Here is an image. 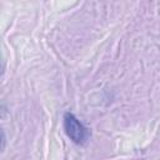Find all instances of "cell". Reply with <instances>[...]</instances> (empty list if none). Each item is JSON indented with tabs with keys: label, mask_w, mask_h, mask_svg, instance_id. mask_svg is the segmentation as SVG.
I'll return each mask as SVG.
<instances>
[{
	"label": "cell",
	"mask_w": 160,
	"mask_h": 160,
	"mask_svg": "<svg viewBox=\"0 0 160 160\" xmlns=\"http://www.w3.org/2000/svg\"><path fill=\"white\" fill-rule=\"evenodd\" d=\"M0 69H1V68H0Z\"/></svg>",
	"instance_id": "3957f363"
},
{
	"label": "cell",
	"mask_w": 160,
	"mask_h": 160,
	"mask_svg": "<svg viewBox=\"0 0 160 160\" xmlns=\"http://www.w3.org/2000/svg\"><path fill=\"white\" fill-rule=\"evenodd\" d=\"M64 130L68 138L78 145L86 144L90 136L88 128L71 112H66L64 115Z\"/></svg>",
	"instance_id": "6da1fadb"
},
{
	"label": "cell",
	"mask_w": 160,
	"mask_h": 160,
	"mask_svg": "<svg viewBox=\"0 0 160 160\" xmlns=\"http://www.w3.org/2000/svg\"><path fill=\"white\" fill-rule=\"evenodd\" d=\"M4 145H5V132L2 129H0V151L2 150Z\"/></svg>",
	"instance_id": "7a4b0ae2"
}]
</instances>
